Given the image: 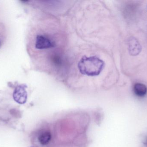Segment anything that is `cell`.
Returning a JSON list of instances; mask_svg holds the SVG:
<instances>
[{"label": "cell", "mask_w": 147, "mask_h": 147, "mask_svg": "<svg viewBox=\"0 0 147 147\" xmlns=\"http://www.w3.org/2000/svg\"><path fill=\"white\" fill-rule=\"evenodd\" d=\"M78 66L81 74L94 77L100 74L104 68L105 63L96 56H84L78 63Z\"/></svg>", "instance_id": "1"}, {"label": "cell", "mask_w": 147, "mask_h": 147, "mask_svg": "<svg viewBox=\"0 0 147 147\" xmlns=\"http://www.w3.org/2000/svg\"><path fill=\"white\" fill-rule=\"evenodd\" d=\"M55 43L47 35H39L36 37L35 47L40 50L49 49L54 47Z\"/></svg>", "instance_id": "2"}, {"label": "cell", "mask_w": 147, "mask_h": 147, "mask_svg": "<svg viewBox=\"0 0 147 147\" xmlns=\"http://www.w3.org/2000/svg\"><path fill=\"white\" fill-rule=\"evenodd\" d=\"M13 98L17 103L22 104H25L27 99V93L24 85L17 86L13 93Z\"/></svg>", "instance_id": "3"}, {"label": "cell", "mask_w": 147, "mask_h": 147, "mask_svg": "<svg viewBox=\"0 0 147 147\" xmlns=\"http://www.w3.org/2000/svg\"><path fill=\"white\" fill-rule=\"evenodd\" d=\"M129 51L132 56H136L141 51L142 46L136 38L131 37L128 40Z\"/></svg>", "instance_id": "4"}, {"label": "cell", "mask_w": 147, "mask_h": 147, "mask_svg": "<svg viewBox=\"0 0 147 147\" xmlns=\"http://www.w3.org/2000/svg\"><path fill=\"white\" fill-rule=\"evenodd\" d=\"M52 138L51 133L48 129H43L40 131L38 136L39 142L43 146L50 143Z\"/></svg>", "instance_id": "5"}, {"label": "cell", "mask_w": 147, "mask_h": 147, "mask_svg": "<svg viewBox=\"0 0 147 147\" xmlns=\"http://www.w3.org/2000/svg\"><path fill=\"white\" fill-rule=\"evenodd\" d=\"M134 91L136 96L140 97L144 96L147 92V88L143 84L136 83L134 86Z\"/></svg>", "instance_id": "6"}]
</instances>
